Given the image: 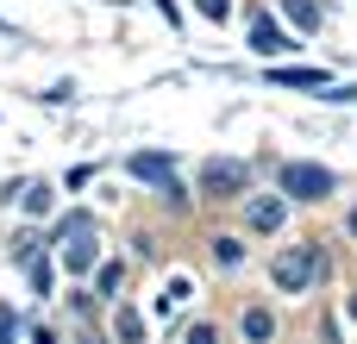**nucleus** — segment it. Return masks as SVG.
Here are the masks:
<instances>
[{
  "instance_id": "nucleus-1",
  "label": "nucleus",
  "mask_w": 357,
  "mask_h": 344,
  "mask_svg": "<svg viewBox=\"0 0 357 344\" xmlns=\"http://www.w3.org/2000/svg\"><path fill=\"white\" fill-rule=\"evenodd\" d=\"M320 276H326V251H320V244H289V251H276V263H270L276 295H307Z\"/></svg>"
},
{
  "instance_id": "nucleus-2",
  "label": "nucleus",
  "mask_w": 357,
  "mask_h": 344,
  "mask_svg": "<svg viewBox=\"0 0 357 344\" xmlns=\"http://www.w3.org/2000/svg\"><path fill=\"white\" fill-rule=\"evenodd\" d=\"M56 257H63L69 276H88V269L100 263V232H94L88 213H69V219L56 226Z\"/></svg>"
},
{
  "instance_id": "nucleus-3",
  "label": "nucleus",
  "mask_w": 357,
  "mask_h": 344,
  "mask_svg": "<svg viewBox=\"0 0 357 344\" xmlns=\"http://www.w3.org/2000/svg\"><path fill=\"white\" fill-rule=\"evenodd\" d=\"M276 188H282V194H295V201H326L339 182H333V169H326V163H282V169H276Z\"/></svg>"
},
{
  "instance_id": "nucleus-4",
  "label": "nucleus",
  "mask_w": 357,
  "mask_h": 344,
  "mask_svg": "<svg viewBox=\"0 0 357 344\" xmlns=\"http://www.w3.org/2000/svg\"><path fill=\"white\" fill-rule=\"evenodd\" d=\"M245 188H251V169H245L238 157H232V163H226V157H213V163L201 169V194H213V201H238Z\"/></svg>"
},
{
  "instance_id": "nucleus-5",
  "label": "nucleus",
  "mask_w": 357,
  "mask_h": 344,
  "mask_svg": "<svg viewBox=\"0 0 357 344\" xmlns=\"http://www.w3.org/2000/svg\"><path fill=\"white\" fill-rule=\"evenodd\" d=\"M245 219H251V232H282L289 226V201L282 194H251L245 201Z\"/></svg>"
},
{
  "instance_id": "nucleus-6",
  "label": "nucleus",
  "mask_w": 357,
  "mask_h": 344,
  "mask_svg": "<svg viewBox=\"0 0 357 344\" xmlns=\"http://www.w3.org/2000/svg\"><path fill=\"white\" fill-rule=\"evenodd\" d=\"M251 50H257V56H289V50H295V38H289L270 13H257V25H251Z\"/></svg>"
},
{
  "instance_id": "nucleus-7",
  "label": "nucleus",
  "mask_w": 357,
  "mask_h": 344,
  "mask_svg": "<svg viewBox=\"0 0 357 344\" xmlns=\"http://www.w3.org/2000/svg\"><path fill=\"white\" fill-rule=\"evenodd\" d=\"M126 175H138V182H157V188H163V182L176 175V157H169V150H138V157L126 163Z\"/></svg>"
},
{
  "instance_id": "nucleus-8",
  "label": "nucleus",
  "mask_w": 357,
  "mask_h": 344,
  "mask_svg": "<svg viewBox=\"0 0 357 344\" xmlns=\"http://www.w3.org/2000/svg\"><path fill=\"white\" fill-rule=\"evenodd\" d=\"M13 201L38 219V213H50V201H56V194H50V182H19V188H13Z\"/></svg>"
},
{
  "instance_id": "nucleus-9",
  "label": "nucleus",
  "mask_w": 357,
  "mask_h": 344,
  "mask_svg": "<svg viewBox=\"0 0 357 344\" xmlns=\"http://www.w3.org/2000/svg\"><path fill=\"white\" fill-rule=\"evenodd\" d=\"M207 251H213V263H220V269H245V244H238V238H226V232H220Z\"/></svg>"
},
{
  "instance_id": "nucleus-10",
  "label": "nucleus",
  "mask_w": 357,
  "mask_h": 344,
  "mask_svg": "<svg viewBox=\"0 0 357 344\" xmlns=\"http://www.w3.org/2000/svg\"><path fill=\"white\" fill-rule=\"evenodd\" d=\"M119 288H126V263H100V276H94V295H100V301H113Z\"/></svg>"
},
{
  "instance_id": "nucleus-11",
  "label": "nucleus",
  "mask_w": 357,
  "mask_h": 344,
  "mask_svg": "<svg viewBox=\"0 0 357 344\" xmlns=\"http://www.w3.org/2000/svg\"><path fill=\"white\" fill-rule=\"evenodd\" d=\"M282 88H326V69H276Z\"/></svg>"
},
{
  "instance_id": "nucleus-12",
  "label": "nucleus",
  "mask_w": 357,
  "mask_h": 344,
  "mask_svg": "<svg viewBox=\"0 0 357 344\" xmlns=\"http://www.w3.org/2000/svg\"><path fill=\"white\" fill-rule=\"evenodd\" d=\"M188 301H195V282H188V276H176V282L163 288V301H157V307H163V313H176V307H188Z\"/></svg>"
},
{
  "instance_id": "nucleus-13",
  "label": "nucleus",
  "mask_w": 357,
  "mask_h": 344,
  "mask_svg": "<svg viewBox=\"0 0 357 344\" xmlns=\"http://www.w3.org/2000/svg\"><path fill=\"white\" fill-rule=\"evenodd\" d=\"M238 326H245V338H270V332H276V320H270V307H251V313H245Z\"/></svg>"
},
{
  "instance_id": "nucleus-14",
  "label": "nucleus",
  "mask_w": 357,
  "mask_h": 344,
  "mask_svg": "<svg viewBox=\"0 0 357 344\" xmlns=\"http://www.w3.org/2000/svg\"><path fill=\"white\" fill-rule=\"evenodd\" d=\"M282 6H289V19H295L301 31H320V6H314V0H282Z\"/></svg>"
},
{
  "instance_id": "nucleus-15",
  "label": "nucleus",
  "mask_w": 357,
  "mask_h": 344,
  "mask_svg": "<svg viewBox=\"0 0 357 344\" xmlns=\"http://www.w3.org/2000/svg\"><path fill=\"white\" fill-rule=\"evenodd\" d=\"M113 332H119V338L132 344V338H144V320H138L132 307H119V313H113Z\"/></svg>"
},
{
  "instance_id": "nucleus-16",
  "label": "nucleus",
  "mask_w": 357,
  "mask_h": 344,
  "mask_svg": "<svg viewBox=\"0 0 357 344\" xmlns=\"http://www.w3.org/2000/svg\"><path fill=\"white\" fill-rule=\"evenodd\" d=\"M38 244H44V238H31V232H19V238H13V263H19V269H25V263H31V257H38Z\"/></svg>"
},
{
  "instance_id": "nucleus-17",
  "label": "nucleus",
  "mask_w": 357,
  "mask_h": 344,
  "mask_svg": "<svg viewBox=\"0 0 357 344\" xmlns=\"http://www.w3.org/2000/svg\"><path fill=\"white\" fill-rule=\"evenodd\" d=\"M195 13L213 19V25H226V19H232V0H195Z\"/></svg>"
},
{
  "instance_id": "nucleus-18",
  "label": "nucleus",
  "mask_w": 357,
  "mask_h": 344,
  "mask_svg": "<svg viewBox=\"0 0 357 344\" xmlns=\"http://www.w3.org/2000/svg\"><path fill=\"white\" fill-rule=\"evenodd\" d=\"M25 269H31V288H38V295H50V263H44V257H31Z\"/></svg>"
},
{
  "instance_id": "nucleus-19",
  "label": "nucleus",
  "mask_w": 357,
  "mask_h": 344,
  "mask_svg": "<svg viewBox=\"0 0 357 344\" xmlns=\"http://www.w3.org/2000/svg\"><path fill=\"white\" fill-rule=\"evenodd\" d=\"M13 332H19V320H13V313L0 307V338H13Z\"/></svg>"
},
{
  "instance_id": "nucleus-20",
  "label": "nucleus",
  "mask_w": 357,
  "mask_h": 344,
  "mask_svg": "<svg viewBox=\"0 0 357 344\" xmlns=\"http://www.w3.org/2000/svg\"><path fill=\"white\" fill-rule=\"evenodd\" d=\"M351 320H357V295H351Z\"/></svg>"
},
{
  "instance_id": "nucleus-21",
  "label": "nucleus",
  "mask_w": 357,
  "mask_h": 344,
  "mask_svg": "<svg viewBox=\"0 0 357 344\" xmlns=\"http://www.w3.org/2000/svg\"><path fill=\"white\" fill-rule=\"evenodd\" d=\"M351 232H357V213H351Z\"/></svg>"
}]
</instances>
